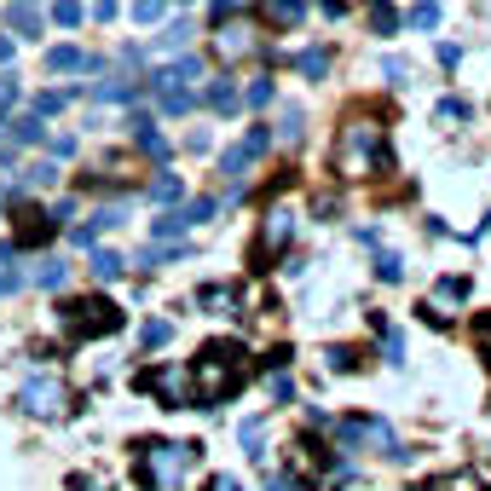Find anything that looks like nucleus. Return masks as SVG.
I'll return each instance as SVG.
<instances>
[{"mask_svg":"<svg viewBox=\"0 0 491 491\" xmlns=\"http://www.w3.org/2000/svg\"><path fill=\"white\" fill-rule=\"evenodd\" d=\"M202 82H209V70H202V58H191V53H180L173 64H162L145 82V93L156 99V110L162 116H185V110L197 104V93H202Z\"/></svg>","mask_w":491,"mask_h":491,"instance_id":"f257e3e1","label":"nucleus"},{"mask_svg":"<svg viewBox=\"0 0 491 491\" xmlns=\"http://www.w3.org/2000/svg\"><path fill=\"white\" fill-rule=\"evenodd\" d=\"M336 451H353V457H393V463H405V446H399V434L382 422V417H364V410H353V417H341L336 427Z\"/></svg>","mask_w":491,"mask_h":491,"instance_id":"f03ea898","label":"nucleus"},{"mask_svg":"<svg viewBox=\"0 0 491 491\" xmlns=\"http://www.w3.org/2000/svg\"><path fill=\"white\" fill-rule=\"evenodd\" d=\"M58 329L70 341H93V336H116L122 329V312L110 295H75V300H58Z\"/></svg>","mask_w":491,"mask_h":491,"instance_id":"7ed1b4c3","label":"nucleus"},{"mask_svg":"<svg viewBox=\"0 0 491 491\" xmlns=\"http://www.w3.org/2000/svg\"><path fill=\"white\" fill-rule=\"evenodd\" d=\"M197 446H180V439H156V446H139V486L145 491H173L191 474Z\"/></svg>","mask_w":491,"mask_h":491,"instance_id":"20e7f679","label":"nucleus"},{"mask_svg":"<svg viewBox=\"0 0 491 491\" xmlns=\"http://www.w3.org/2000/svg\"><path fill=\"white\" fill-rule=\"evenodd\" d=\"M70 405V388L58 382V376H24V388H18V410L24 417H58V410Z\"/></svg>","mask_w":491,"mask_h":491,"instance_id":"39448f33","label":"nucleus"},{"mask_svg":"<svg viewBox=\"0 0 491 491\" xmlns=\"http://www.w3.org/2000/svg\"><path fill=\"white\" fill-rule=\"evenodd\" d=\"M139 393L162 399L168 410H185V405H191V370H180V364H162V370H139Z\"/></svg>","mask_w":491,"mask_h":491,"instance_id":"423d86ee","label":"nucleus"},{"mask_svg":"<svg viewBox=\"0 0 491 491\" xmlns=\"http://www.w3.org/2000/svg\"><path fill=\"white\" fill-rule=\"evenodd\" d=\"M197 104H209L214 116H231V110H243V87H237V75H214V82H202Z\"/></svg>","mask_w":491,"mask_h":491,"instance_id":"0eeeda50","label":"nucleus"},{"mask_svg":"<svg viewBox=\"0 0 491 491\" xmlns=\"http://www.w3.org/2000/svg\"><path fill=\"white\" fill-rule=\"evenodd\" d=\"M336 156H347V162H364V156H370V162H388L382 133H376V128H353V133H347V145H336Z\"/></svg>","mask_w":491,"mask_h":491,"instance_id":"6e6552de","label":"nucleus"},{"mask_svg":"<svg viewBox=\"0 0 491 491\" xmlns=\"http://www.w3.org/2000/svg\"><path fill=\"white\" fill-rule=\"evenodd\" d=\"M46 70L53 75H82V70H99V58L82 53V46H53V53H46Z\"/></svg>","mask_w":491,"mask_h":491,"instance_id":"1a4fd4ad","label":"nucleus"},{"mask_svg":"<svg viewBox=\"0 0 491 491\" xmlns=\"http://www.w3.org/2000/svg\"><path fill=\"white\" fill-rule=\"evenodd\" d=\"M139 93H145V82L110 75V82H99V87H93V99H99V104H139Z\"/></svg>","mask_w":491,"mask_h":491,"instance_id":"9d476101","label":"nucleus"},{"mask_svg":"<svg viewBox=\"0 0 491 491\" xmlns=\"http://www.w3.org/2000/svg\"><path fill=\"white\" fill-rule=\"evenodd\" d=\"M24 283H29V272L18 266V243H0V300H6V295H18Z\"/></svg>","mask_w":491,"mask_h":491,"instance_id":"9b49d317","label":"nucleus"},{"mask_svg":"<svg viewBox=\"0 0 491 491\" xmlns=\"http://www.w3.org/2000/svg\"><path fill=\"white\" fill-rule=\"evenodd\" d=\"M260 18L272 29H295L300 18H307V0H260Z\"/></svg>","mask_w":491,"mask_h":491,"instance_id":"f8f14e48","label":"nucleus"},{"mask_svg":"<svg viewBox=\"0 0 491 491\" xmlns=\"http://www.w3.org/2000/svg\"><path fill=\"white\" fill-rule=\"evenodd\" d=\"M58 220L53 214H24V226H18V249H41L46 237H53Z\"/></svg>","mask_w":491,"mask_h":491,"instance_id":"ddd939ff","label":"nucleus"},{"mask_svg":"<svg viewBox=\"0 0 491 491\" xmlns=\"http://www.w3.org/2000/svg\"><path fill=\"white\" fill-rule=\"evenodd\" d=\"M191 18H173V24H162L156 29V46H162V53H185V46H191Z\"/></svg>","mask_w":491,"mask_h":491,"instance_id":"4468645a","label":"nucleus"},{"mask_svg":"<svg viewBox=\"0 0 491 491\" xmlns=\"http://www.w3.org/2000/svg\"><path fill=\"white\" fill-rule=\"evenodd\" d=\"M29 283H35V290H64V283H70V266L58 260V255H46L35 272H29Z\"/></svg>","mask_w":491,"mask_h":491,"instance_id":"2eb2a0df","label":"nucleus"},{"mask_svg":"<svg viewBox=\"0 0 491 491\" xmlns=\"http://www.w3.org/2000/svg\"><path fill=\"white\" fill-rule=\"evenodd\" d=\"M180 197H185V180H180V173H156V180H151V202H156V209H173Z\"/></svg>","mask_w":491,"mask_h":491,"instance_id":"dca6fc26","label":"nucleus"},{"mask_svg":"<svg viewBox=\"0 0 491 491\" xmlns=\"http://www.w3.org/2000/svg\"><path fill=\"white\" fill-rule=\"evenodd\" d=\"M197 307H209V312H231V307H237V290H231V283H202V290H197Z\"/></svg>","mask_w":491,"mask_h":491,"instance_id":"f3484780","label":"nucleus"},{"mask_svg":"<svg viewBox=\"0 0 491 491\" xmlns=\"http://www.w3.org/2000/svg\"><path fill=\"white\" fill-rule=\"evenodd\" d=\"M6 133L18 139V145H46V122H41V116H12Z\"/></svg>","mask_w":491,"mask_h":491,"instance_id":"a211bd4d","label":"nucleus"},{"mask_svg":"<svg viewBox=\"0 0 491 491\" xmlns=\"http://www.w3.org/2000/svg\"><path fill=\"white\" fill-rule=\"evenodd\" d=\"M122 272H128V260H122L116 249H93V278L99 283H116Z\"/></svg>","mask_w":491,"mask_h":491,"instance_id":"6ab92c4d","label":"nucleus"},{"mask_svg":"<svg viewBox=\"0 0 491 491\" xmlns=\"http://www.w3.org/2000/svg\"><path fill=\"white\" fill-rule=\"evenodd\" d=\"M295 70L307 75V82H324V70H329V46H307V53H295Z\"/></svg>","mask_w":491,"mask_h":491,"instance_id":"aec40b11","label":"nucleus"},{"mask_svg":"<svg viewBox=\"0 0 491 491\" xmlns=\"http://www.w3.org/2000/svg\"><path fill=\"white\" fill-rule=\"evenodd\" d=\"M260 237H266V249H283V243L295 237V214H283V209L266 214V231H260Z\"/></svg>","mask_w":491,"mask_h":491,"instance_id":"412c9836","label":"nucleus"},{"mask_svg":"<svg viewBox=\"0 0 491 491\" xmlns=\"http://www.w3.org/2000/svg\"><path fill=\"white\" fill-rule=\"evenodd\" d=\"M185 231H191V226H185V214H180V209H168V214H156V220H151V243H156V237H162V243H173V237H185Z\"/></svg>","mask_w":491,"mask_h":491,"instance_id":"4be33fe9","label":"nucleus"},{"mask_svg":"<svg viewBox=\"0 0 491 491\" xmlns=\"http://www.w3.org/2000/svg\"><path fill=\"white\" fill-rule=\"evenodd\" d=\"M249 162H255V156H249V145H231L226 156H220V173H226L231 185H243V168H249Z\"/></svg>","mask_w":491,"mask_h":491,"instance_id":"5701e85b","label":"nucleus"},{"mask_svg":"<svg viewBox=\"0 0 491 491\" xmlns=\"http://www.w3.org/2000/svg\"><path fill=\"white\" fill-rule=\"evenodd\" d=\"M237 439H243V451H249V457H255V463H260V457H266V451H260V446H266V422H260V417H249L243 427H237Z\"/></svg>","mask_w":491,"mask_h":491,"instance_id":"b1692460","label":"nucleus"},{"mask_svg":"<svg viewBox=\"0 0 491 491\" xmlns=\"http://www.w3.org/2000/svg\"><path fill=\"white\" fill-rule=\"evenodd\" d=\"M272 99H278V87L266 82V75H255V82H243V104H249V110H266Z\"/></svg>","mask_w":491,"mask_h":491,"instance_id":"393cba45","label":"nucleus"},{"mask_svg":"<svg viewBox=\"0 0 491 491\" xmlns=\"http://www.w3.org/2000/svg\"><path fill=\"white\" fill-rule=\"evenodd\" d=\"M410 29L434 35V29H439V0H417V6H410Z\"/></svg>","mask_w":491,"mask_h":491,"instance_id":"a878e982","label":"nucleus"},{"mask_svg":"<svg viewBox=\"0 0 491 491\" xmlns=\"http://www.w3.org/2000/svg\"><path fill=\"white\" fill-rule=\"evenodd\" d=\"M82 18H87L82 0H53V24L58 29H82Z\"/></svg>","mask_w":491,"mask_h":491,"instance_id":"bb28decb","label":"nucleus"},{"mask_svg":"<svg viewBox=\"0 0 491 491\" xmlns=\"http://www.w3.org/2000/svg\"><path fill=\"white\" fill-rule=\"evenodd\" d=\"M64 173H58V162L46 156V162H29V173H24V185H35V191H46V185H58Z\"/></svg>","mask_w":491,"mask_h":491,"instance_id":"cd10ccee","label":"nucleus"},{"mask_svg":"<svg viewBox=\"0 0 491 491\" xmlns=\"http://www.w3.org/2000/svg\"><path fill=\"white\" fill-rule=\"evenodd\" d=\"M370 24H376V35H393V29H399V12H393V0H370Z\"/></svg>","mask_w":491,"mask_h":491,"instance_id":"c85d7f7f","label":"nucleus"},{"mask_svg":"<svg viewBox=\"0 0 491 491\" xmlns=\"http://www.w3.org/2000/svg\"><path fill=\"white\" fill-rule=\"evenodd\" d=\"M12 29H18V41H35V35H41L35 6H12Z\"/></svg>","mask_w":491,"mask_h":491,"instance_id":"c756f323","label":"nucleus"},{"mask_svg":"<svg viewBox=\"0 0 491 491\" xmlns=\"http://www.w3.org/2000/svg\"><path fill=\"white\" fill-rule=\"evenodd\" d=\"M300 122H307V116H300L295 104H283V116H278V139H283V145H300Z\"/></svg>","mask_w":491,"mask_h":491,"instance_id":"7c9ffc66","label":"nucleus"},{"mask_svg":"<svg viewBox=\"0 0 491 491\" xmlns=\"http://www.w3.org/2000/svg\"><path fill=\"white\" fill-rule=\"evenodd\" d=\"M139 341H145L151 353H156V347H168V341H173V324H168V319H151L145 329H139Z\"/></svg>","mask_w":491,"mask_h":491,"instance_id":"2f4dec72","label":"nucleus"},{"mask_svg":"<svg viewBox=\"0 0 491 491\" xmlns=\"http://www.w3.org/2000/svg\"><path fill=\"white\" fill-rule=\"evenodd\" d=\"M243 46H249V29H243V24H226V29H220V53H226V58H237Z\"/></svg>","mask_w":491,"mask_h":491,"instance_id":"473e14b6","label":"nucleus"},{"mask_svg":"<svg viewBox=\"0 0 491 491\" xmlns=\"http://www.w3.org/2000/svg\"><path fill=\"white\" fill-rule=\"evenodd\" d=\"M180 214H185V226H202V220H214V214H220V202H214V197H197V202H185Z\"/></svg>","mask_w":491,"mask_h":491,"instance_id":"72a5a7b5","label":"nucleus"},{"mask_svg":"<svg viewBox=\"0 0 491 491\" xmlns=\"http://www.w3.org/2000/svg\"><path fill=\"white\" fill-rule=\"evenodd\" d=\"M376 278H382V283H399V278H405V260L393 255V249H382V255H376Z\"/></svg>","mask_w":491,"mask_h":491,"instance_id":"f704fd0d","label":"nucleus"},{"mask_svg":"<svg viewBox=\"0 0 491 491\" xmlns=\"http://www.w3.org/2000/svg\"><path fill=\"white\" fill-rule=\"evenodd\" d=\"M18 99H24L18 75H12V70H0V110H18Z\"/></svg>","mask_w":491,"mask_h":491,"instance_id":"c9c22d12","label":"nucleus"},{"mask_svg":"<svg viewBox=\"0 0 491 491\" xmlns=\"http://www.w3.org/2000/svg\"><path fill=\"white\" fill-rule=\"evenodd\" d=\"M162 12H168V0H133V18L145 24V29H151V24H162Z\"/></svg>","mask_w":491,"mask_h":491,"instance_id":"e433bc0d","label":"nucleus"},{"mask_svg":"<svg viewBox=\"0 0 491 491\" xmlns=\"http://www.w3.org/2000/svg\"><path fill=\"white\" fill-rule=\"evenodd\" d=\"M75 99V87H64V93H41V99H35V110H41V116H58V110H64Z\"/></svg>","mask_w":491,"mask_h":491,"instance_id":"4c0bfd02","label":"nucleus"},{"mask_svg":"<svg viewBox=\"0 0 491 491\" xmlns=\"http://www.w3.org/2000/svg\"><path fill=\"white\" fill-rule=\"evenodd\" d=\"M46 156H53V162H64V156H75V139H70V133H46Z\"/></svg>","mask_w":491,"mask_h":491,"instance_id":"58836bf2","label":"nucleus"},{"mask_svg":"<svg viewBox=\"0 0 491 491\" xmlns=\"http://www.w3.org/2000/svg\"><path fill=\"white\" fill-rule=\"evenodd\" d=\"M434 116H439V122H463V116H468V104H463V99H439V104H434Z\"/></svg>","mask_w":491,"mask_h":491,"instance_id":"ea45409f","label":"nucleus"},{"mask_svg":"<svg viewBox=\"0 0 491 491\" xmlns=\"http://www.w3.org/2000/svg\"><path fill=\"white\" fill-rule=\"evenodd\" d=\"M382 75H388V82H393V87H399V82H405V75H410V64H405V58H382Z\"/></svg>","mask_w":491,"mask_h":491,"instance_id":"a19ab883","label":"nucleus"},{"mask_svg":"<svg viewBox=\"0 0 491 491\" xmlns=\"http://www.w3.org/2000/svg\"><path fill=\"white\" fill-rule=\"evenodd\" d=\"M243 145H249V156H260L266 145H272V133H266V128H249V133H243Z\"/></svg>","mask_w":491,"mask_h":491,"instance_id":"79ce46f5","label":"nucleus"},{"mask_svg":"<svg viewBox=\"0 0 491 491\" xmlns=\"http://www.w3.org/2000/svg\"><path fill=\"white\" fill-rule=\"evenodd\" d=\"M53 220H58V226H64V220H75V197H58V202H53Z\"/></svg>","mask_w":491,"mask_h":491,"instance_id":"37998d69","label":"nucleus"},{"mask_svg":"<svg viewBox=\"0 0 491 491\" xmlns=\"http://www.w3.org/2000/svg\"><path fill=\"white\" fill-rule=\"evenodd\" d=\"M209 491H243V480H237V474H214Z\"/></svg>","mask_w":491,"mask_h":491,"instance_id":"c03bdc74","label":"nucleus"},{"mask_svg":"<svg viewBox=\"0 0 491 491\" xmlns=\"http://www.w3.org/2000/svg\"><path fill=\"white\" fill-rule=\"evenodd\" d=\"M231 12H237V0H209V18H214V24L231 18Z\"/></svg>","mask_w":491,"mask_h":491,"instance_id":"a18cd8bd","label":"nucleus"},{"mask_svg":"<svg viewBox=\"0 0 491 491\" xmlns=\"http://www.w3.org/2000/svg\"><path fill=\"white\" fill-rule=\"evenodd\" d=\"M12 58H18V41H12V35H0V64H12Z\"/></svg>","mask_w":491,"mask_h":491,"instance_id":"49530a36","label":"nucleus"},{"mask_svg":"<svg viewBox=\"0 0 491 491\" xmlns=\"http://www.w3.org/2000/svg\"><path fill=\"white\" fill-rule=\"evenodd\" d=\"M24 6H35V0H24Z\"/></svg>","mask_w":491,"mask_h":491,"instance_id":"de8ad7c7","label":"nucleus"},{"mask_svg":"<svg viewBox=\"0 0 491 491\" xmlns=\"http://www.w3.org/2000/svg\"><path fill=\"white\" fill-rule=\"evenodd\" d=\"M0 133H6V122H0Z\"/></svg>","mask_w":491,"mask_h":491,"instance_id":"09e8293b","label":"nucleus"},{"mask_svg":"<svg viewBox=\"0 0 491 491\" xmlns=\"http://www.w3.org/2000/svg\"><path fill=\"white\" fill-rule=\"evenodd\" d=\"M180 6H185V0H180Z\"/></svg>","mask_w":491,"mask_h":491,"instance_id":"8fccbe9b","label":"nucleus"}]
</instances>
